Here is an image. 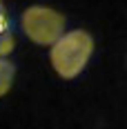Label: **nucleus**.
Here are the masks:
<instances>
[{
	"mask_svg": "<svg viewBox=\"0 0 127 129\" xmlns=\"http://www.w3.org/2000/svg\"><path fill=\"white\" fill-rule=\"evenodd\" d=\"M16 49V36H13V22L5 7H0V56H9Z\"/></svg>",
	"mask_w": 127,
	"mask_h": 129,
	"instance_id": "3",
	"label": "nucleus"
},
{
	"mask_svg": "<svg viewBox=\"0 0 127 129\" xmlns=\"http://www.w3.org/2000/svg\"><path fill=\"white\" fill-rule=\"evenodd\" d=\"M20 29L38 47H51L67 31V18L49 5H29L20 16Z\"/></svg>",
	"mask_w": 127,
	"mask_h": 129,
	"instance_id": "2",
	"label": "nucleus"
},
{
	"mask_svg": "<svg viewBox=\"0 0 127 129\" xmlns=\"http://www.w3.org/2000/svg\"><path fill=\"white\" fill-rule=\"evenodd\" d=\"M2 2H5V0H0V7H2Z\"/></svg>",
	"mask_w": 127,
	"mask_h": 129,
	"instance_id": "5",
	"label": "nucleus"
},
{
	"mask_svg": "<svg viewBox=\"0 0 127 129\" xmlns=\"http://www.w3.org/2000/svg\"><path fill=\"white\" fill-rule=\"evenodd\" d=\"M91 56H94V36L85 29L65 31L49 47L51 69L63 80L78 78L89 64Z\"/></svg>",
	"mask_w": 127,
	"mask_h": 129,
	"instance_id": "1",
	"label": "nucleus"
},
{
	"mask_svg": "<svg viewBox=\"0 0 127 129\" xmlns=\"http://www.w3.org/2000/svg\"><path fill=\"white\" fill-rule=\"evenodd\" d=\"M13 80H16V64L7 56H0V98L11 91Z\"/></svg>",
	"mask_w": 127,
	"mask_h": 129,
	"instance_id": "4",
	"label": "nucleus"
}]
</instances>
